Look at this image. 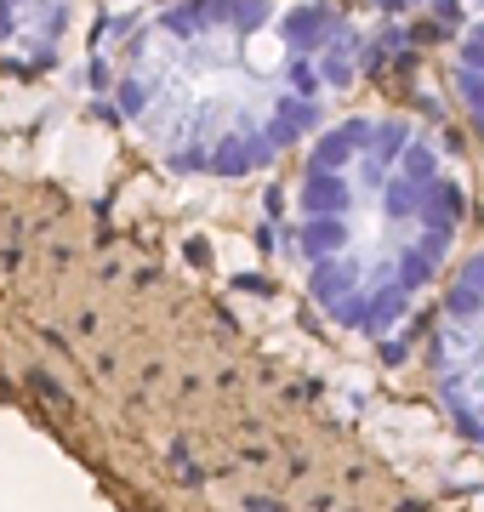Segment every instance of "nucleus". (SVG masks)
<instances>
[{
  "label": "nucleus",
  "instance_id": "obj_1",
  "mask_svg": "<svg viewBox=\"0 0 484 512\" xmlns=\"http://www.w3.org/2000/svg\"><path fill=\"white\" fill-rule=\"evenodd\" d=\"M359 69L336 0H171L120 35L114 109L194 177H251L325 131Z\"/></svg>",
  "mask_w": 484,
  "mask_h": 512
},
{
  "label": "nucleus",
  "instance_id": "obj_2",
  "mask_svg": "<svg viewBox=\"0 0 484 512\" xmlns=\"http://www.w3.org/2000/svg\"><path fill=\"white\" fill-rule=\"evenodd\" d=\"M467 194L445 143L405 114H342L297 177V268L314 308L359 342H388L445 279Z\"/></svg>",
  "mask_w": 484,
  "mask_h": 512
},
{
  "label": "nucleus",
  "instance_id": "obj_3",
  "mask_svg": "<svg viewBox=\"0 0 484 512\" xmlns=\"http://www.w3.org/2000/svg\"><path fill=\"white\" fill-rule=\"evenodd\" d=\"M428 370L445 416L456 421V433L484 450V245L450 279Z\"/></svg>",
  "mask_w": 484,
  "mask_h": 512
},
{
  "label": "nucleus",
  "instance_id": "obj_4",
  "mask_svg": "<svg viewBox=\"0 0 484 512\" xmlns=\"http://www.w3.org/2000/svg\"><path fill=\"white\" fill-rule=\"evenodd\" d=\"M75 0H0V57L18 69H46L69 40Z\"/></svg>",
  "mask_w": 484,
  "mask_h": 512
},
{
  "label": "nucleus",
  "instance_id": "obj_5",
  "mask_svg": "<svg viewBox=\"0 0 484 512\" xmlns=\"http://www.w3.org/2000/svg\"><path fill=\"white\" fill-rule=\"evenodd\" d=\"M450 92L462 103L467 126L484 137V18L467 23L462 40H456V52H450Z\"/></svg>",
  "mask_w": 484,
  "mask_h": 512
},
{
  "label": "nucleus",
  "instance_id": "obj_6",
  "mask_svg": "<svg viewBox=\"0 0 484 512\" xmlns=\"http://www.w3.org/2000/svg\"><path fill=\"white\" fill-rule=\"evenodd\" d=\"M354 6L382 12V18H405V12H422V6H433V0H354Z\"/></svg>",
  "mask_w": 484,
  "mask_h": 512
}]
</instances>
